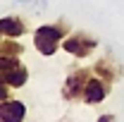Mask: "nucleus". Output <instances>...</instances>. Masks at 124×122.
<instances>
[{"label": "nucleus", "mask_w": 124, "mask_h": 122, "mask_svg": "<svg viewBox=\"0 0 124 122\" xmlns=\"http://www.w3.org/2000/svg\"><path fill=\"white\" fill-rule=\"evenodd\" d=\"M0 43H2V34H0Z\"/></svg>", "instance_id": "13"}, {"label": "nucleus", "mask_w": 124, "mask_h": 122, "mask_svg": "<svg viewBox=\"0 0 124 122\" xmlns=\"http://www.w3.org/2000/svg\"><path fill=\"white\" fill-rule=\"evenodd\" d=\"M108 96H110V81H105V79H100L95 74L86 81V89H84V103L86 105H98Z\"/></svg>", "instance_id": "5"}, {"label": "nucleus", "mask_w": 124, "mask_h": 122, "mask_svg": "<svg viewBox=\"0 0 124 122\" xmlns=\"http://www.w3.org/2000/svg\"><path fill=\"white\" fill-rule=\"evenodd\" d=\"M26 24L19 19L17 15H7V17H0V34L7 36V38H19L26 34Z\"/></svg>", "instance_id": "7"}, {"label": "nucleus", "mask_w": 124, "mask_h": 122, "mask_svg": "<svg viewBox=\"0 0 124 122\" xmlns=\"http://www.w3.org/2000/svg\"><path fill=\"white\" fill-rule=\"evenodd\" d=\"M0 81L10 89H22L29 81V70L19 58H0Z\"/></svg>", "instance_id": "2"}, {"label": "nucleus", "mask_w": 124, "mask_h": 122, "mask_svg": "<svg viewBox=\"0 0 124 122\" xmlns=\"http://www.w3.org/2000/svg\"><path fill=\"white\" fill-rule=\"evenodd\" d=\"M69 36V24L64 22H55V24H41L33 31V46L41 55H55L57 48H62V41Z\"/></svg>", "instance_id": "1"}, {"label": "nucleus", "mask_w": 124, "mask_h": 122, "mask_svg": "<svg viewBox=\"0 0 124 122\" xmlns=\"http://www.w3.org/2000/svg\"><path fill=\"white\" fill-rule=\"evenodd\" d=\"M7 98H10V86L0 81V101H7Z\"/></svg>", "instance_id": "11"}, {"label": "nucleus", "mask_w": 124, "mask_h": 122, "mask_svg": "<svg viewBox=\"0 0 124 122\" xmlns=\"http://www.w3.org/2000/svg\"><path fill=\"white\" fill-rule=\"evenodd\" d=\"M24 120H26L24 101H17V98L0 101V122H24Z\"/></svg>", "instance_id": "6"}, {"label": "nucleus", "mask_w": 124, "mask_h": 122, "mask_svg": "<svg viewBox=\"0 0 124 122\" xmlns=\"http://www.w3.org/2000/svg\"><path fill=\"white\" fill-rule=\"evenodd\" d=\"M98 122H117V117H115V115H100V117H98Z\"/></svg>", "instance_id": "12"}, {"label": "nucleus", "mask_w": 124, "mask_h": 122, "mask_svg": "<svg viewBox=\"0 0 124 122\" xmlns=\"http://www.w3.org/2000/svg\"><path fill=\"white\" fill-rule=\"evenodd\" d=\"M91 79V72L86 67H79L74 72H69L64 84H62V98L64 101H84V89H86V81Z\"/></svg>", "instance_id": "4"}, {"label": "nucleus", "mask_w": 124, "mask_h": 122, "mask_svg": "<svg viewBox=\"0 0 124 122\" xmlns=\"http://www.w3.org/2000/svg\"><path fill=\"white\" fill-rule=\"evenodd\" d=\"M93 74H95V77H100V79H105V81H110V84H112V81L117 79V74H119V72L115 70V65H112V62H110L108 58H103V60H98L95 65H93Z\"/></svg>", "instance_id": "8"}, {"label": "nucleus", "mask_w": 124, "mask_h": 122, "mask_svg": "<svg viewBox=\"0 0 124 122\" xmlns=\"http://www.w3.org/2000/svg\"><path fill=\"white\" fill-rule=\"evenodd\" d=\"M15 2H22V5H33V7H46L48 5V0H15Z\"/></svg>", "instance_id": "10"}, {"label": "nucleus", "mask_w": 124, "mask_h": 122, "mask_svg": "<svg viewBox=\"0 0 124 122\" xmlns=\"http://www.w3.org/2000/svg\"><path fill=\"white\" fill-rule=\"evenodd\" d=\"M24 53V46L17 41V38H2V43H0V58H19Z\"/></svg>", "instance_id": "9"}, {"label": "nucleus", "mask_w": 124, "mask_h": 122, "mask_svg": "<svg viewBox=\"0 0 124 122\" xmlns=\"http://www.w3.org/2000/svg\"><path fill=\"white\" fill-rule=\"evenodd\" d=\"M95 48H98V41H95L93 36H88V34H84V31L69 34V36L62 41V50L69 53V55H74V58H79V60L88 58Z\"/></svg>", "instance_id": "3"}]
</instances>
